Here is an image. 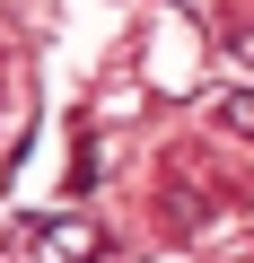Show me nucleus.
<instances>
[{"label":"nucleus","mask_w":254,"mask_h":263,"mask_svg":"<svg viewBox=\"0 0 254 263\" xmlns=\"http://www.w3.org/2000/svg\"><path fill=\"white\" fill-rule=\"evenodd\" d=\"M35 246H44L53 263H96V254H105V237H96L88 219H35Z\"/></svg>","instance_id":"f257e3e1"},{"label":"nucleus","mask_w":254,"mask_h":263,"mask_svg":"<svg viewBox=\"0 0 254 263\" xmlns=\"http://www.w3.org/2000/svg\"><path fill=\"white\" fill-rule=\"evenodd\" d=\"M219 123H228V132H245V141H254V88H237V97H219Z\"/></svg>","instance_id":"f03ea898"}]
</instances>
